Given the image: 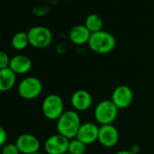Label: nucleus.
<instances>
[{
    "mask_svg": "<svg viewBox=\"0 0 154 154\" xmlns=\"http://www.w3.org/2000/svg\"><path fill=\"white\" fill-rule=\"evenodd\" d=\"M81 120L76 111H65L57 120L56 130L59 134L66 137L69 140L76 138L78 131L81 127Z\"/></svg>",
    "mask_w": 154,
    "mask_h": 154,
    "instance_id": "nucleus-1",
    "label": "nucleus"
},
{
    "mask_svg": "<svg viewBox=\"0 0 154 154\" xmlns=\"http://www.w3.org/2000/svg\"><path fill=\"white\" fill-rule=\"evenodd\" d=\"M88 45L93 52L105 54L111 53L115 48L116 40L111 33L102 30L91 35Z\"/></svg>",
    "mask_w": 154,
    "mask_h": 154,
    "instance_id": "nucleus-2",
    "label": "nucleus"
},
{
    "mask_svg": "<svg viewBox=\"0 0 154 154\" xmlns=\"http://www.w3.org/2000/svg\"><path fill=\"white\" fill-rule=\"evenodd\" d=\"M119 109L112 102V100H103L100 102L94 110V117L101 125L112 124L118 116Z\"/></svg>",
    "mask_w": 154,
    "mask_h": 154,
    "instance_id": "nucleus-3",
    "label": "nucleus"
},
{
    "mask_svg": "<svg viewBox=\"0 0 154 154\" xmlns=\"http://www.w3.org/2000/svg\"><path fill=\"white\" fill-rule=\"evenodd\" d=\"M42 112L45 118L51 121H57L64 112L63 99L54 94L47 95L42 103Z\"/></svg>",
    "mask_w": 154,
    "mask_h": 154,
    "instance_id": "nucleus-4",
    "label": "nucleus"
},
{
    "mask_svg": "<svg viewBox=\"0 0 154 154\" xmlns=\"http://www.w3.org/2000/svg\"><path fill=\"white\" fill-rule=\"evenodd\" d=\"M29 45L37 49L48 47L53 41V34L51 30L43 26H36L30 28L27 32Z\"/></svg>",
    "mask_w": 154,
    "mask_h": 154,
    "instance_id": "nucleus-5",
    "label": "nucleus"
},
{
    "mask_svg": "<svg viewBox=\"0 0 154 154\" xmlns=\"http://www.w3.org/2000/svg\"><path fill=\"white\" fill-rule=\"evenodd\" d=\"M17 91L22 98L26 100H34L42 94L43 84L36 77L28 76L19 83Z\"/></svg>",
    "mask_w": 154,
    "mask_h": 154,
    "instance_id": "nucleus-6",
    "label": "nucleus"
},
{
    "mask_svg": "<svg viewBox=\"0 0 154 154\" xmlns=\"http://www.w3.org/2000/svg\"><path fill=\"white\" fill-rule=\"evenodd\" d=\"M69 142V139L57 133L45 140V150L47 154H65L68 152Z\"/></svg>",
    "mask_w": 154,
    "mask_h": 154,
    "instance_id": "nucleus-7",
    "label": "nucleus"
},
{
    "mask_svg": "<svg viewBox=\"0 0 154 154\" xmlns=\"http://www.w3.org/2000/svg\"><path fill=\"white\" fill-rule=\"evenodd\" d=\"M133 100V93L127 85H120L114 89L112 94V102L118 109L129 107Z\"/></svg>",
    "mask_w": 154,
    "mask_h": 154,
    "instance_id": "nucleus-8",
    "label": "nucleus"
},
{
    "mask_svg": "<svg viewBox=\"0 0 154 154\" xmlns=\"http://www.w3.org/2000/svg\"><path fill=\"white\" fill-rule=\"evenodd\" d=\"M16 145L22 154H33L40 149L39 140L33 134L24 133L17 137Z\"/></svg>",
    "mask_w": 154,
    "mask_h": 154,
    "instance_id": "nucleus-9",
    "label": "nucleus"
},
{
    "mask_svg": "<svg viewBox=\"0 0 154 154\" xmlns=\"http://www.w3.org/2000/svg\"><path fill=\"white\" fill-rule=\"evenodd\" d=\"M98 141L106 148L114 147L119 141V131L112 124L102 125L99 129Z\"/></svg>",
    "mask_w": 154,
    "mask_h": 154,
    "instance_id": "nucleus-10",
    "label": "nucleus"
},
{
    "mask_svg": "<svg viewBox=\"0 0 154 154\" xmlns=\"http://www.w3.org/2000/svg\"><path fill=\"white\" fill-rule=\"evenodd\" d=\"M99 129L95 123L94 122H85L83 123L76 135V139L83 141L86 145L92 144L98 140Z\"/></svg>",
    "mask_w": 154,
    "mask_h": 154,
    "instance_id": "nucleus-11",
    "label": "nucleus"
},
{
    "mask_svg": "<svg viewBox=\"0 0 154 154\" xmlns=\"http://www.w3.org/2000/svg\"><path fill=\"white\" fill-rule=\"evenodd\" d=\"M93 103V98L89 92L85 90H78L74 92L71 97V104L74 111L85 112Z\"/></svg>",
    "mask_w": 154,
    "mask_h": 154,
    "instance_id": "nucleus-12",
    "label": "nucleus"
},
{
    "mask_svg": "<svg viewBox=\"0 0 154 154\" xmlns=\"http://www.w3.org/2000/svg\"><path fill=\"white\" fill-rule=\"evenodd\" d=\"M9 68L17 75V74H25L28 72L32 68V61L31 59L23 54H18L11 58Z\"/></svg>",
    "mask_w": 154,
    "mask_h": 154,
    "instance_id": "nucleus-13",
    "label": "nucleus"
},
{
    "mask_svg": "<svg viewBox=\"0 0 154 154\" xmlns=\"http://www.w3.org/2000/svg\"><path fill=\"white\" fill-rule=\"evenodd\" d=\"M91 35L92 33L85 25H77L70 30L69 38L74 45H82L89 42Z\"/></svg>",
    "mask_w": 154,
    "mask_h": 154,
    "instance_id": "nucleus-14",
    "label": "nucleus"
},
{
    "mask_svg": "<svg viewBox=\"0 0 154 154\" xmlns=\"http://www.w3.org/2000/svg\"><path fill=\"white\" fill-rule=\"evenodd\" d=\"M17 83V74L8 67L0 70V92L10 91Z\"/></svg>",
    "mask_w": 154,
    "mask_h": 154,
    "instance_id": "nucleus-15",
    "label": "nucleus"
},
{
    "mask_svg": "<svg viewBox=\"0 0 154 154\" xmlns=\"http://www.w3.org/2000/svg\"><path fill=\"white\" fill-rule=\"evenodd\" d=\"M85 26L93 34V33H96V32L103 30V22L100 16L96 14H90L85 18Z\"/></svg>",
    "mask_w": 154,
    "mask_h": 154,
    "instance_id": "nucleus-16",
    "label": "nucleus"
},
{
    "mask_svg": "<svg viewBox=\"0 0 154 154\" xmlns=\"http://www.w3.org/2000/svg\"><path fill=\"white\" fill-rule=\"evenodd\" d=\"M12 46L18 51L24 50L29 45V39H28V35L26 32H17V34L14 35L11 40Z\"/></svg>",
    "mask_w": 154,
    "mask_h": 154,
    "instance_id": "nucleus-17",
    "label": "nucleus"
},
{
    "mask_svg": "<svg viewBox=\"0 0 154 154\" xmlns=\"http://www.w3.org/2000/svg\"><path fill=\"white\" fill-rule=\"evenodd\" d=\"M87 149V145L78 139H72L69 142L68 153L71 154H85Z\"/></svg>",
    "mask_w": 154,
    "mask_h": 154,
    "instance_id": "nucleus-18",
    "label": "nucleus"
},
{
    "mask_svg": "<svg viewBox=\"0 0 154 154\" xmlns=\"http://www.w3.org/2000/svg\"><path fill=\"white\" fill-rule=\"evenodd\" d=\"M19 153L20 151L17 147L16 143L5 144L1 150V154H19Z\"/></svg>",
    "mask_w": 154,
    "mask_h": 154,
    "instance_id": "nucleus-19",
    "label": "nucleus"
},
{
    "mask_svg": "<svg viewBox=\"0 0 154 154\" xmlns=\"http://www.w3.org/2000/svg\"><path fill=\"white\" fill-rule=\"evenodd\" d=\"M10 60L11 58H9L8 54L6 52L0 51V70L8 68L10 64Z\"/></svg>",
    "mask_w": 154,
    "mask_h": 154,
    "instance_id": "nucleus-20",
    "label": "nucleus"
},
{
    "mask_svg": "<svg viewBox=\"0 0 154 154\" xmlns=\"http://www.w3.org/2000/svg\"><path fill=\"white\" fill-rule=\"evenodd\" d=\"M7 139H8V134L6 130L2 126H0V147H3L5 145Z\"/></svg>",
    "mask_w": 154,
    "mask_h": 154,
    "instance_id": "nucleus-21",
    "label": "nucleus"
},
{
    "mask_svg": "<svg viewBox=\"0 0 154 154\" xmlns=\"http://www.w3.org/2000/svg\"><path fill=\"white\" fill-rule=\"evenodd\" d=\"M115 154H134L131 150H120Z\"/></svg>",
    "mask_w": 154,
    "mask_h": 154,
    "instance_id": "nucleus-22",
    "label": "nucleus"
},
{
    "mask_svg": "<svg viewBox=\"0 0 154 154\" xmlns=\"http://www.w3.org/2000/svg\"><path fill=\"white\" fill-rule=\"evenodd\" d=\"M33 154H42V153H40V152L38 151V152H35V153H33Z\"/></svg>",
    "mask_w": 154,
    "mask_h": 154,
    "instance_id": "nucleus-23",
    "label": "nucleus"
},
{
    "mask_svg": "<svg viewBox=\"0 0 154 154\" xmlns=\"http://www.w3.org/2000/svg\"><path fill=\"white\" fill-rule=\"evenodd\" d=\"M0 38H1V31H0Z\"/></svg>",
    "mask_w": 154,
    "mask_h": 154,
    "instance_id": "nucleus-24",
    "label": "nucleus"
},
{
    "mask_svg": "<svg viewBox=\"0 0 154 154\" xmlns=\"http://www.w3.org/2000/svg\"><path fill=\"white\" fill-rule=\"evenodd\" d=\"M65 154H71V153H68V152H67V153H65Z\"/></svg>",
    "mask_w": 154,
    "mask_h": 154,
    "instance_id": "nucleus-25",
    "label": "nucleus"
},
{
    "mask_svg": "<svg viewBox=\"0 0 154 154\" xmlns=\"http://www.w3.org/2000/svg\"><path fill=\"white\" fill-rule=\"evenodd\" d=\"M65 1H69V0H65Z\"/></svg>",
    "mask_w": 154,
    "mask_h": 154,
    "instance_id": "nucleus-26",
    "label": "nucleus"
}]
</instances>
